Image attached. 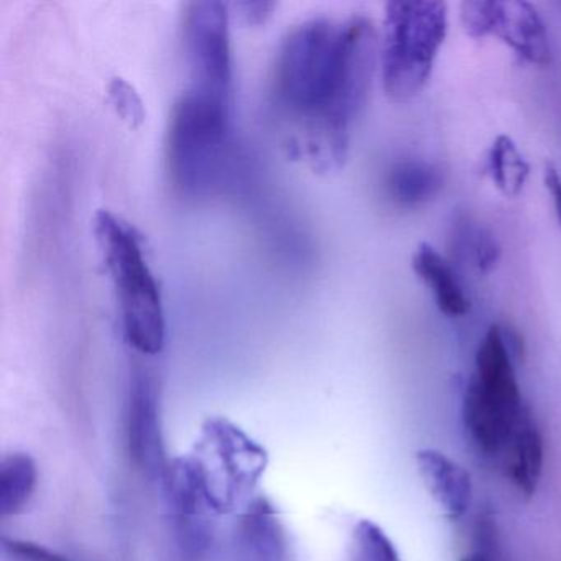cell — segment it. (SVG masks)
Listing matches in <instances>:
<instances>
[{
  "label": "cell",
  "mask_w": 561,
  "mask_h": 561,
  "mask_svg": "<svg viewBox=\"0 0 561 561\" xmlns=\"http://www.w3.org/2000/svg\"><path fill=\"white\" fill-rule=\"evenodd\" d=\"M377 61V32L363 15L313 18L282 38L271 104L291 156L314 172L343 167L351 127L363 110Z\"/></svg>",
  "instance_id": "obj_1"
},
{
  "label": "cell",
  "mask_w": 561,
  "mask_h": 561,
  "mask_svg": "<svg viewBox=\"0 0 561 561\" xmlns=\"http://www.w3.org/2000/svg\"><path fill=\"white\" fill-rule=\"evenodd\" d=\"M170 180L186 198H211L238 175L232 107L183 91L167 130Z\"/></svg>",
  "instance_id": "obj_2"
},
{
  "label": "cell",
  "mask_w": 561,
  "mask_h": 561,
  "mask_svg": "<svg viewBox=\"0 0 561 561\" xmlns=\"http://www.w3.org/2000/svg\"><path fill=\"white\" fill-rule=\"evenodd\" d=\"M94 234L113 280L127 343L142 356H157L165 346V310L139 232L123 216L100 209Z\"/></svg>",
  "instance_id": "obj_3"
},
{
  "label": "cell",
  "mask_w": 561,
  "mask_h": 561,
  "mask_svg": "<svg viewBox=\"0 0 561 561\" xmlns=\"http://www.w3.org/2000/svg\"><path fill=\"white\" fill-rule=\"evenodd\" d=\"M531 415L512 364L508 337L492 327L479 344L476 373L466 389L462 419L472 445L485 458H504L512 439Z\"/></svg>",
  "instance_id": "obj_4"
},
{
  "label": "cell",
  "mask_w": 561,
  "mask_h": 561,
  "mask_svg": "<svg viewBox=\"0 0 561 561\" xmlns=\"http://www.w3.org/2000/svg\"><path fill=\"white\" fill-rule=\"evenodd\" d=\"M448 32L443 2H390L380 45V73L387 96L409 103L428 83Z\"/></svg>",
  "instance_id": "obj_5"
},
{
  "label": "cell",
  "mask_w": 561,
  "mask_h": 561,
  "mask_svg": "<svg viewBox=\"0 0 561 561\" xmlns=\"http://www.w3.org/2000/svg\"><path fill=\"white\" fill-rule=\"evenodd\" d=\"M202 469L216 511L248 501L267 468V451L226 419H209L192 455Z\"/></svg>",
  "instance_id": "obj_6"
},
{
  "label": "cell",
  "mask_w": 561,
  "mask_h": 561,
  "mask_svg": "<svg viewBox=\"0 0 561 561\" xmlns=\"http://www.w3.org/2000/svg\"><path fill=\"white\" fill-rule=\"evenodd\" d=\"M185 91L234 106V70L228 5L215 0L186 4L182 21Z\"/></svg>",
  "instance_id": "obj_7"
},
{
  "label": "cell",
  "mask_w": 561,
  "mask_h": 561,
  "mask_svg": "<svg viewBox=\"0 0 561 561\" xmlns=\"http://www.w3.org/2000/svg\"><path fill=\"white\" fill-rule=\"evenodd\" d=\"M180 547L192 558L202 557L211 541L209 515L218 514L202 469L193 456L170 462L162 478Z\"/></svg>",
  "instance_id": "obj_8"
},
{
  "label": "cell",
  "mask_w": 561,
  "mask_h": 561,
  "mask_svg": "<svg viewBox=\"0 0 561 561\" xmlns=\"http://www.w3.org/2000/svg\"><path fill=\"white\" fill-rule=\"evenodd\" d=\"M127 448L137 471L162 479L169 468L163 438L162 405L156 377L146 367L130 374L126 409Z\"/></svg>",
  "instance_id": "obj_9"
},
{
  "label": "cell",
  "mask_w": 561,
  "mask_h": 561,
  "mask_svg": "<svg viewBox=\"0 0 561 561\" xmlns=\"http://www.w3.org/2000/svg\"><path fill=\"white\" fill-rule=\"evenodd\" d=\"M236 560L288 561V541L277 511L267 499L249 502L234 531Z\"/></svg>",
  "instance_id": "obj_10"
},
{
  "label": "cell",
  "mask_w": 561,
  "mask_h": 561,
  "mask_svg": "<svg viewBox=\"0 0 561 561\" xmlns=\"http://www.w3.org/2000/svg\"><path fill=\"white\" fill-rule=\"evenodd\" d=\"M420 478L449 520L465 517L471 507L472 482L469 472L445 453L422 449L415 456Z\"/></svg>",
  "instance_id": "obj_11"
},
{
  "label": "cell",
  "mask_w": 561,
  "mask_h": 561,
  "mask_svg": "<svg viewBox=\"0 0 561 561\" xmlns=\"http://www.w3.org/2000/svg\"><path fill=\"white\" fill-rule=\"evenodd\" d=\"M492 35L501 38L528 64L547 65L550 44L547 28L528 2H497Z\"/></svg>",
  "instance_id": "obj_12"
},
{
  "label": "cell",
  "mask_w": 561,
  "mask_h": 561,
  "mask_svg": "<svg viewBox=\"0 0 561 561\" xmlns=\"http://www.w3.org/2000/svg\"><path fill=\"white\" fill-rule=\"evenodd\" d=\"M413 271L432 290L436 307L446 317H465L469 300L453 272L451 265L433 245L420 244L412 259Z\"/></svg>",
  "instance_id": "obj_13"
},
{
  "label": "cell",
  "mask_w": 561,
  "mask_h": 561,
  "mask_svg": "<svg viewBox=\"0 0 561 561\" xmlns=\"http://www.w3.org/2000/svg\"><path fill=\"white\" fill-rule=\"evenodd\" d=\"M543 439L534 416L530 415L525 420L502 458L512 484L522 494L531 495L537 491L541 472H543Z\"/></svg>",
  "instance_id": "obj_14"
},
{
  "label": "cell",
  "mask_w": 561,
  "mask_h": 561,
  "mask_svg": "<svg viewBox=\"0 0 561 561\" xmlns=\"http://www.w3.org/2000/svg\"><path fill=\"white\" fill-rule=\"evenodd\" d=\"M443 183L442 170L425 160H403L387 176L390 198L403 208L425 205L442 192Z\"/></svg>",
  "instance_id": "obj_15"
},
{
  "label": "cell",
  "mask_w": 561,
  "mask_h": 561,
  "mask_svg": "<svg viewBox=\"0 0 561 561\" xmlns=\"http://www.w3.org/2000/svg\"><path fill=\"white\" fill-rule=\"evenodd\" d=\"M38 484L37 462L28 453L14 451L0 462V514H19L34 497Z\"/></svg>",
  "instance_id": "obj_16"
},
{
  "label": "cell",
  "mask_w": 561,
  "mask_h": 561,
  "mask_svg": "<svg viewBox=\"0 0 561 561\" xmlns=\"http://www.w3.org/2000/svg\"><path fill=\"white\" fill-rule=\"evenodd\" d=\"M488 172L502 195L515 198L527 182L530 167L511 137L499 136L489 150Z\"/></svg>",
  "instance_id": "obj_17"
},
{
  "label": "cell",
  "mask_w": 561,
  "mask_h": 561,
  "mask_svg": "<svg viewBox=\"0 0 561 561\" xmlns=\"http://www.w3.org/2000/svg\"><path fill=\"white\" fill-rule=\"evenodd\" d=\"M351 561H402L389 535L373 520L357 522L353 531Z\"/></svg>",
  "instance_id": "obj_18"
},
{
  "label": "cell",
  "mask_w": 561,
  "mask_h": 561,
  "mask_svg": "<svg viewBox=\"0 0 561 561\" xmlns=\"http://www.w3.org/2000/svg\"><path fill=\"white\" fill-rule=\"evenodd\" d=\"M497 2H465L461 4V21L466 32L472 38H484L492 35Z\"/></svg>",
  "instance_id": "obj_19"
},
{
  "label": "cell",
  "mask_w": 561,
  "mask_h": 561,
  "mask_svg": "<svg viewBox=\"0 0 561 561\" xmlns=\"http://www.w3.org/2000/svg\"><path fill=\"white\" fill-rule=\"evenodd\" d=\"M111 98L117 113L129 124H140L144 119V106L137 91L123 78H114L110 84Z\"/></svg>",
  "instance_id": "obj_20"
},
{
  "label": "cell",
  "mask_w": 561,
  "mask_h": 561,
  "mask_svg": "<svg viewBox=\"0 0 561 561\" xmlns=\"http://www.w3.org/2000/svg\"><path fill=\"white\" fill-rule=\"evenodd\" d=\"M2 548L12 561H70L57 551L48 550L44 545L19 538H4Z\"/></svg>",
  "instance_id": "obj_21"
},
{
  "label": "cell",
  "mask_w": 561,
  "mask_h": 561,
  "mask_svg": "<svg viewBox=\"0 0 561 561\" xmlns=\"http://www.w3.org/2000/svg\"><path fill=\"white\" fill-rule=\"evenodd\" d=\"M234 8L238 18L244 24L254 25L267 21L275 9V4L274 2H242V4H236Z\"/></svg>",
  "instance_id": "obj_22"
},
{
  "label": "cell",
  "mask_w": 561,
  "mask_h": 561,
  "mask_svg": "<svg viewBox=\"0 0 561 561\" xmlns=\"http://www.w3.org/2000/svg\"><path fill=\"white\" fill-rule=\"evenodd\" d=\"M476 262H478L481 271L488 272L494 267L499 259V248L495 241H492L491 236L479 234L476 241Z\"/></svg>",
  "instance_id": "obj_23"
},
{
  "label": "cell",
  "mask_w": 561,
  "mask_h": 561,
  "mask_svg": "<svg viewBox=\"0 0 561 561\" xmlns=\"http://www.w3.org/2000/svg\"><path fill=\"white\" fill-rule=\"evenodd\" d=\"M545 186L550 192L551 202H553L554 215H557L558 222L561 226V173L558 172L557 167L545 165Z\"/></svg>",
  "instance_id": "obj_24"
},
{
  "label": "cell",
  "mask_w": 561,
  "mask_h": 561,
  "mask_svg": "<svg viewBox=\"0 0 561 561\" xmlns=\"http://www.w3.org/2000/svg\"><path fill=\"white\" fill-rule=\"evenodd\" d=\"M461 561H489V560H488V558L484 557V554L471 553V554H468V557L462 558Z\"/></svg>",
  "instance_id": "obj_25"
}]
</instances>
